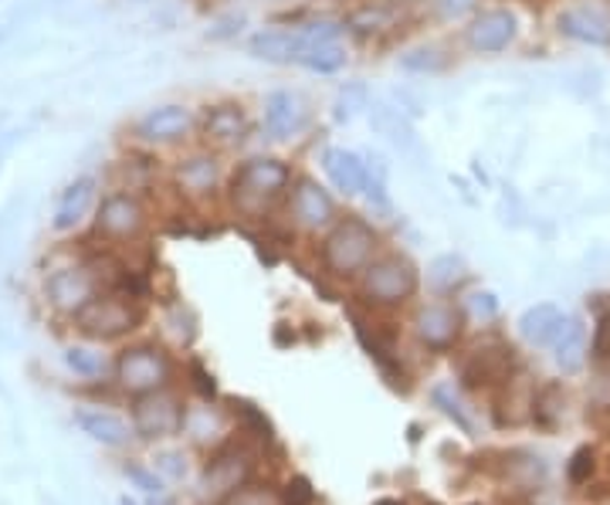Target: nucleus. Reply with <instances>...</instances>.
Returning <instances> with one entry per match:
<instances>
[{
  "label": "nucleus",
  "mask_w": 610,
  "mask_h": 505,
  "mask_svg": "<svg viewBox=\"0 0 610 505\" xmlns=\"http://www.w3.org/2000/svg\"><path fill=\"white\" fill-rule=\"evenodd\" d=\"M95 190H99L95 177H79V181H72V184L62 190L59 204H54L51 228L62 231V235H65V231H75L79 224L89 217L92 204H95Z\"/></svg>",
  "instance_id": "412c9836"
},
{
  "label": "nucleus",
  "mask_w": 610,
  "mask_h": 505,
  "mask_svg": "<svg viewBox=\"0 0 610 505\" xmlns=\"http://www.w3.org/2000/svg\"><path fill=\"white\" fill-rule=\"evenodd\" d=\"M478 8V0H434V14L441 21H462Z\"/></svg>",
  "instance_id": "ea45409f"
},
{
  "label": "nucleus",
  "mask_w": 610,
  "mask_h": 505,
  "mask_svg": "<svg viewBox=\"0 0 610 505\" xmlns=\"http://www.w3.org/2000/svg\"><path fill=\"white\" fill-rule=\"evenodd\" d=\"M465 332V312L452 302H427L414 316V336L417 343L431 353H448Z\"/></svg>",
  "instance_id": "9b49d317"
},
{
  "label": "nucleus",
  "mask_w": 610,
  "mask_h": 505,
  "mask_svg": "<svg viewBox=\"0 0 610 505\" xmlns=\"http://www.w3.org/2000/svg\"><path fill=\"white\" fill-rule=\"evenodd\" d=\"M421 289V271L407 255H383L373 258L370 268L360 275V296L366 306L394 309L417 296Z\"/></svg>",
  "instance_id": "7ed1b4c3"
},
{
  "label": "nucleus",
  "mask_w": 610,
  "mask_h": 505,
  "mask_svg": "<svg viewBox=\"0 0 610 505\" xmlns=\"http://www.w3.org/2000/svg\"><path fill=\"white\" fill-rule=\"evenodd\" d=\"M360 109H370L366 85H347V89H340V95H337V120L340 123H350Z\"/></svg>",
  "instance_id": "c9c22d12"
},
{
  "label": "nucleus",
  "mask_w": 610,
  "mask_h": 505,
  "mask_svg": "<svg viewBox=\"0 0 610 505\" xmlns=\"http://www.w3.org/2000/svg\"><path fill=\"white\" fill-rule=\"evenodd\" d=\"M153 462H156L153 468H159L166 478H184L187 475V458L180 452H159Z\"/></svg>",
  "instance_id": "37998d69"
},
{
  "label": "nucleus",
  "mask_w": 610,
  "mask_h": 505,
  "mask_svg": "<svg viewBox=\"0 0 610 505\" xmlns=\"http://www.w3.org/2000/svg\"><path fill=\"white\" fill-rule=\"evenodd\" d=\"M286 505H312L316 502V488L306 475H292V482L286 485Z\"/></svg>",
  "instance_id": "a19ab883"
},
{
  "label": "nucleus",
  "mask_w": 610,
  "mask_h": 505,
  "mask_svg": "<svg viewBox=\"0 0 610 505\" xmlns=\"http://www.w3.org/2000/svg\"><path fill=\"white\" fill-rule=\"evenodd\" d=\"M102 292H105L102 271H99L92 255L85 261L59 265V268H51L44 275V299H48V306L59 316H69V319H75Z\"/></svg>",
  "instance_id": "39448f33"
},
{
  "label": "nucleus",
  "mask_w": 610,
  "mask_h": 505,
  "mask_svg": "<svg viewBox=\"0 0 610 505\" xmlns=\"http://www.w3.org/2000/svg\"><path fill=\"white\" fill-rule=\"evenodd\" d=\"M370 126L386 143H394L404 156H424V146H421V140H417V133H414V126H411L404 109L386 105V102L370 105Z\"/></svg>",
  "instance_id": "6ab92c4d"
},
{
  "label": "nucleus",
  "mask_w": 610,
  "mask_h": 505,
  "mask_svg": "<svg viewBox=\"0 0 610 505\" xmlns=\"http://www.w3.org/2000/svg\"><path fill=\"white\" fill-rule=\"evenodd\" d=\"M190 387L197 390V394L204 398V401H214L217 398V380H214V373L200 363V360H190Z\"/></svg>",
  "instance_id": "58836bf2"
},
{
  "label": "nucleus",
  "mask_w": 610,
  "mask_h": 505,
  "mask_svg": "<svg viewBox=\"0 0 610 505\" xmlns=\"http://www.w3.org/2000/svg\"><path fill=\"white\" fill-rule=\"evenodd\" d=\"M468 312L482 322H492L498 316V299L492 292H472L468 296Z\"/></svg>",
  "instance_id": "79ce46f5"
},
{
  "label": "nucleus",
  "mask_w": 610,
  "mask_h": 505,
  "mask_svg": "<svg viewBox=\"0 0 610 505\" xmlns=\"http://www.w3.org/2000/svg\"><path fill=\"white\" fill-rule=\"evenodd\" d=\"M289 187H292V166L286 159L251 156L231 174L228 197H231L235 214H241L248 220H261Z\"/></svg>",
  "instance_id": "f257e3e1"
},
{
  "label": "nucleus",
  "mask_w": 610,
  "mask_h": 505,
  "mask_svg": "<svg viewBox=\"0 0 610 505\" xmlns=\"http://www.w3.org/2000/svg\"><path fill=\"white\" fill-rule=\"evenodd\" d=\"M587 357H590V340H587V326L580 319H567L560 336L552 340V360H557V367L573 377L587 367Z\"/></svg>",
  "instance_id": "393cba45"
},
{
  "label": "nucleus",
  "mask_w": 610,
  "mask_h": 505,
  "mask_svg": "<svg viewBox=\"0 0 610 505\" xmlns=\"http://www.w3.org/2000/svg\"><path fill=\"white\" fill-rule=\"evenodd\" d=\"M200 130H204L207 143H214V146H235L248 136L251 123H248V112L238 102H220V105H210L204 112Z\"/></svg>",
  "instance_id": "aec40b11"
},
{
  "label": "nucleus",
  "mask_w": 610,
  "mask_h": 505,
  "mask_svg": "<svg viewBox=\"0 0 610 505\" xmlns=\"http://www.w3.org/2000/svg\"><path fill=\"white\" fill-rule=\"evenodd\" d=\"M113 373H116L120 390H126V394H133V398H143V394H153V390L170 387L174 360L156 343H136L116 357Z\"/></svg>",
  "instance_id": "423d86ee"
},
{
  "label": "nucleus",
  "mask_w": 610,
  "mask_h": 505,
  "mask_svg": "<svg viewBox=\"0 0 610 505\" xmlns=\"http://www.w3.org/2000/svg\"><path fill=\"white\" fill-rule=\"evenodd\" d=\"M322 171L332 181V187H337L340 194H347V197L363 194L366 181H370V171H366L363 156L353 153V150H343V146H329L322 153Z\"/></svg>",
  "instance_id": "a211bd4d"
},
{
  "label": "nucleus",
  "mask_w": 610,
  "mask_h": 505,
  "mask_svg": "<svg viewBox=\"0 0 610 505\" xmlns=\"http://www.w3.org/2000/svg\"><path fill=\"white\" fill-rule=\"evenodd\" d=\"M306 126V102L289 89H275L265 99V130L271 140H292Z\"/></svg>",
  "instance_id": "dca6fc26"
},
{
  "label": "nucleus",
  "mask_w": 610,
  "mask_h": 505,
  "mask_svg": "<svg viewBox=\"0 0 610 505\" xmlns=\"http://www.w3.org/2000/svg\"><path fill=\"white\" fill-rule=\"evenodd\" d=\"M557 28L580 44H610V11L570 8L557 18Z\"/></svg>",
  "instance_id": "4be33fe9"
},
{
  "label": "nucleus",
  "mask_w": 610,
  "mask_h": 505,
  "mask_svg": "<svg viewBox=\"0 0 610 505\" xmlns=\"http://www.w3.org/2000/svg\"><path fill=\"white\" fill-rule=\"evenodd\" d=\"M458 377L468 390H498L519 377V353L503 340H488L465 353V360L458 363Z\"/></svg>",
  "instance_id": "6e6552de"
},
{
  "label": "nucleus",
  "mask_w": 610,
  "mask_h": 505,
  "mask_svg": "<svg viewBox=\"0 0 610 505\" xmlns=\"http://www.w3.org/2000/svg\"><path fill=\"white\" fill-rule=\"evenodd\" d=\"M187 408L170 390H153V394L133 398V431L143 441H163L177 437L184 431Z\"/></svg>",
  "instance_id": "1a4fd4ad"
},
{
  "label": "nucleus",
  "mask_w": 610,
  "mask_h": 505,
  "mask_svg": "<svg viewBox=\"0 0 610 505\" xmlns=\"http://www.w3.org/2000/svg\"><path fill=\"white\" fill-rule=\"evenodd\" d=\"M92 231L105 245H136L149 231V210L133 190H113L99 200Z\"/></svg>",
  "instance_id": "0eeeda50"
},
{
  "label": "nucleus",
  "mask_w": 610,
  "mask_h": 505,
  "mask_svg": "<svg viewBox=\"0 0 610 505\" xmlns=\"http://www.w3.org/2000/svg\"><path fill=\"white\" fill-rule=\"evenodd\" d=\"M123 472H126V478H130L143 495H163V492H166V488H163V478L156 475V468H146V465H139V462H126Z\"/></svg>",
  "instance_id": "e433bc0d"
},
{
  "label": "nucleus",
  "mask_w": 610,
  "mask_h": 505,
  "mask_svg": "<svg viewBox=\"0 0 610 505\" xmlns=\"http://www.w3.org/2000/svg\"><path fill=\"white\" fill-rule=\"evenodd\" d=\"M590 360L607 367L610 363V312H603L593 326V340H590Z\"/></svg>",
  "instance_id": "4c0bfd02"
},
{
  "label": "nucleus",
  "mask_w": 610,
  "mask_h": 505,
  "mask_svg": "<svg viewBox=\"0 0 610 505\" xmlns=\"http://www.w3.org/2000/svg\"><path fill=\"white\" fill-rule=\"evenodd\" d=\"M251 475V458L241 444L228 441L220 444L217 452L210 455V462L204 465V475H200V495L210 498V502H225L235 488H241Z\"/></svg>",
  "instance_id": "9d476101"
},
{
  "label": "nucleus",
  "mask_w": 610,
  "mask_h": 505,
  "mask_svg": "<svg viewBox=\"0 0 610 505\" xmlns=\"http://www.w3.org/2000/svg\"><path fill=\"white\" fill-rule=\"evenodd\" d=\"M593 472H597V447L593 444H580L577 452L570 455V462H567V482L573 488H580V485H587L593 478Z\"/></svg>",
  "instance_id": "f704fd0d"
},
{
  "label": "nucleus",
  "mask_w": 610,
  "mask_h": 505,
  "mask_svg": "<svg viewBox=\"0 0 610 505\" xmlns=\"http://www.w3.org/2000/svg\"><path fill=\"white\" fill-rule=\"evenodd\" d=\"M220 505H286V495L275 488V485L245 482L241 488H235Z\"/></svg>",
  "instance_id": "72a5a7b5"
},
{
  "label": "nucleus",
  "mask_w": 610,
  "mask_h": 505,
  "mask_svg": "<svg viewBox=\"0 0 610 505\" xmlns=\"http://www.w3.org/2000/svg\"><path fill=\"white\" fill-rule=\"evenodd\" d=\"M75 424L82 427V434H89L92 441H99L105 447H123L136 434L130 421H123L113 411H102V408H82V411H75Z\"/></svg>",
  "instance_id": "5701e85b"
},
{
  "label": "nucleus",
  "mask_w": 610,
  "mask_h": 505,
  "mask_svg": "<svg viewBox=\"0 0 610 505\" xmlns=\"http://www.w3.org/2000/svg\"><path fill=\"white\" fill-rule=\"evenodd\" d=\"M241 24H245V18H241V14H231V18L220 21L217 28H210V38H231V34L241 31Z\"/></svg>",
  "instance_id": "c03bdc74"
},
{
  "label": "nucleus",
  "mask_w": 610,
  "mask_h": 505,
  "mask_svg": "<svg viewBox=\"0 0 610 505\" xmlns=\"http://www.w3.org/2000/svg\"><path fill=\"white\" fill-rule=\"evenodd\" d=\"M373 505H404V502L401 498H376Z\"/></svg>",
  "instance_id": "a18cd8bd"
},
{
  "label": "nucleus",
  "mask_w": 610,
  "mask_h": 505,
  "mask_svg": "<svg viewBox=\"0 0 610 505\" xmlns=\"http://www.w3.org/2000/svg\"><path fill=\"white\" fill-rule=\"evenodd\" d=\"M468 282V265L458 255H437L427 265V286L434 292H455Z\"/></svg>",
  "instance_id": "bb28decb"
},
{
  "label": "nucleus",
  "mask_w": 610,
  "mask_h": 505,
  "mask_svg": "<svg viewBox=\"0 0 610 505\" xmlns=\"http://www.w3.org/2000/svg\"><path fill=\"white\" fill-rule=\"evenodd\" d=\"M431 401H434V408H437L441 414H445L448 421H455V427H458L462 434L475 437V421H472V414L465 411V404H462V398H458L455 383H437V387H431Z\"/></svg>",
  "instance_id": "c85d7f7f"
},
{
  "label": "nucleus",
  "mask_w": 610,
  "mask_h": 505,
  "mask_svg": "<svg viewBox=\"0 0 610 505\" xmlns=\"http://www.w3.org/2000/svg\"><path fill=\"white\" fill-rule=\"evenodd\" d=\"M570 316L560 309V306H552V302H539L533 309L523 312L519 319V336L529 343V347H552V340L560 336L564 322Z\"/></svg>",
  "instance_id": "b1692460"
},
{
  "label": "nucleus",
  "mask_w": 610,
  "mask_h": 505,
  "mask_svg": "<svg viewBox=\"0 0 610 505\" xmlns=\"http://www.w3.org/2000/svg\"><path fill=\"white\" fill-rule=\"evenodd\" d=\"M445 65H448V59H445V51H441L437 44H417V48L401 54V69L414 72V75H434Z\"/></svg>",
  "instance_id": "473e14b6"
},
{
  "label": "nucleus",
  "mask_w": 610,
  "mask_h": 505,
  "mask_svg": "<svg viewBox=\"0 0 610 505\" xmlns=\"http://www.w3.org/2000/svg\"><path fill=\"white\" fill-rule=\"evenodd\" d=\"M376 248H380V235L373 224L350 214L329 228L322 241V265L337 278H356L370 268V261L376 258Z\"/></svg>",
  "instance_id": "f03ea898"
},
{
  "label": "nucleus",
  "mask_w": 610,
  "mask_h": 505,
  "mask_svg": "<svg viewBox=\"0 0 610 505\" xmlns=\"http://www.w3.org/2000/svg\"><path fill=\"white\" fill-rule=\"evenodd\" d=\"M190 130H194V112L187 105L170 102V105H156L146 112L136 123V140L146 146H170V143L187 140Z\"/></svg>",
  "instance_id": "f8f14e48"
},
{
  "label": "nucleus",
  "mask_w": 610,
  "mask_h": 505,
  "mask_svg": "<svg viewBox=\"0 0 610 505\" xmlns=\"http://www.w3.org/2000/svg\"><path fill=\"white\" fill-rule=\"evenodd\" d=\"M516 31H519L516 14L506 11V8H495V11H482V14L468 24L465 38H468V44H472L475 51L495 54V51H506V48L516 41Z\"/></svg>",
  "instance_id": "4468645a"
},
{
  "label": "nucleus",
  "mask_w": 610,
  "mask_h": 505,
  "mask_svg": "<svg viewBox=\"0 0 610 505\" xmlns=\"http://www.w3.org/2000/svg\"><path fill=\"white\" fill-rule=\"evenodd\" d=\"M309 48L302 28H265L258 34H251L248 41V51L261 62H271V65H289V62H299V54Z\"/></svg>",
  "instance_id": "f3484780"
},
{
  "label": "nucleus",
  "mask_w": 610,
  "mask_h": 505,
  "mask_svg": "<svg viewBox=\"0 0 610 505\" xmlns=\"http://www.w3.org/2000/svg\"><path fill=\"white\" fill-rule=\"evenodd\" d=\"M397 18H401V14H397L394 4H380V0H370V4L350 11L343 24H347V31L370 38V34H386V31H391V28L397 24Z\"/></svg>",
  "instance_id": "a878e982"
},
{
  "label": "nucleus",
  "mask_w": 610,
  "mask_h": 505,
  "mask_svg": "<svg viewBox=\"0 0 610 505\" xmlns=\"http://www.w3.org/2000/svg\"><path fill=\"white\" fill-rule=\"evenodd\" d=\"M143 319H146V309L139 299L123 296V292H102L75 316V329L85 340L108 343V340H123V336L136 332Z\"/></svg>",
  "instance_id": "20e7f679"
},
{
  "label": "nucleus",
  "mask_w": 610,
  "mask_h": 505,
  "mask_svg": "<svg viewBox=\"0 0 610 505\" xmlns=\"http://www.w3.org/2000/svg\"><path fill=\"white\" fill-rule=\"evenodd\" d=\"M231 414L238 418V427H241V434H248V437H255L258 444H275V424H271V418L258 408V404H251V401H245V398H235L231 401Z\"/></svg>",
  "instance_id": "cd10ccee"
},
{
  "label": "nucleus",
  "mask_w": 610,
  "mask_h": 505,
  "mask_svg": "<svg viewBox=\"0 0 610 505\" xmlns=\"http://www.w3.org/2000/svg\"><path fill=\"white\" fill-rule=\"evenodd\" d=\"M564 394V387L560 383H546L536 390V401H533V424H539L542 431H552L560 421H564V404H552Z\"/></svg>",
  "instance_id": "7c9ffc66"
},
{
  "label": "nucleus",
  "mask_w": 610,
  "mask_h": 505,
  "mask_svg": "<svg viewBox=\"0 0 610 505\" xmlns=\"http://www.w3.org/2000/svg\"><path fill=\"white\" fill-rule=\"evenodd\" d=\"M289 200H292V217H296V224H299V228H306V231L329 228V224L337 220V204H332V197H329L312 177L292 181Z\"/></svg>",
  "instance_id": "ddd939ff"
},
{
  "label": "nucleus",
  "mask_w": 610,
  "mask_h": 505,
  "mask_svg": "<svg viewBox=\"0 0 610 505\" xmlns=\"http://www.w3.org/2000/svg\"><path fill=\"white\" fill-rule=\"evenodd\" d=\"M299 65L309 69V72H319V75H332L347 65V51L343 44L337 41H322V44H309L302 54H299Z\"/></svg>",
  "instance_id": "c756f323"
},
{
  "label": "nucleus",
  "mask_w": 610,
  "mask_h": 505,
  "mask_svg": "<svg viewBox=\"0 0 610 505\" xmlns=\"http://www.w3.org/2000/svg\"><path fill=\"white\" fill-rule=\"evenodd\" d=\"M62 357H65V367H69L75 377H85V380H99V377H105V370H108V360H105L99 350L82 347V343L65 347Z\"/></svg>",
  "instance_id": "2f4dec72"
},
{
  "label": "nucleus",
  "mask_w": 610,
  "mask_h": 505,
  "mask_svg": "<svg viewBox=\"0 0 610 505\" xmlns=\"http://www.w3.org/2000/svg\"><path fill=\"white\" fill-rule=\"evenodd\" d=\"M220 181V163L210 153H190L174 166V187L190 197V200H204L217 190Z\"/></svg>",
  "instance_id": "2eb2a0df"
}]
</instances>
